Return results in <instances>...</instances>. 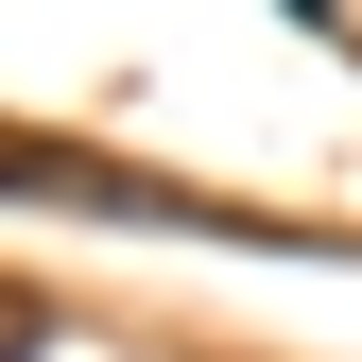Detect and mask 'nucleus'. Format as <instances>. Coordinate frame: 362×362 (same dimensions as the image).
Here are the masks:
<instances>
[{
  "label": "nucleus",
  "mask_w": 362,
  "mask_h": 362,
  "mask_svg": "<svg viewBox=\"0 0 362 362\" xmlns=\"http://www.w3.org/2000/svg\"><path fill=\"white\" fill-rule=\"evenodd\" d=\"M35 345H52V310H35V293H0V362H35Z\"/></svg>",
  "instance_id": "obj_2"
},
{
  "label": "nucleus",
  "mask_w": 362,
  "mask_h": 362,
  "mask_svg": "<svg viewBox=\"0 0 362 362\" xmlns=\"http://www.w3.org/2000/svg\"><path fill=\"white\" fill-rule=\"evenodd\" d=\"M0 190H52V207H139V224H190V190H156V173H104V156H52L0 121Z\"/></svg>",
  "instance_id": "obj_1"
}]
</instances>
